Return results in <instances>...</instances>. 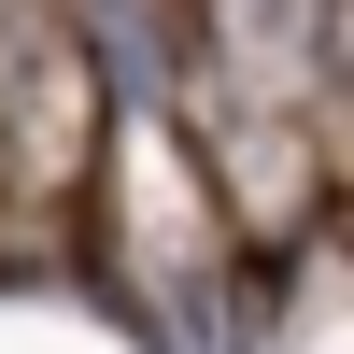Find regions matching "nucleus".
<instances>
[{"label": "nucleus", "mask_w": 354, "mask_h": 354, "mask_svg": "<svg viewBox=\"0 0 354 354\" xmlns=\"http://www.w3.org/2000/svg\"><path fill=\"white\" fill-rule=\"evenodd\" d=\"M100 85H85V28H57L43 0H0V170L15 185H71Z\"/></svg>", "instance_id": "f257e3e1"}]
</instances>
